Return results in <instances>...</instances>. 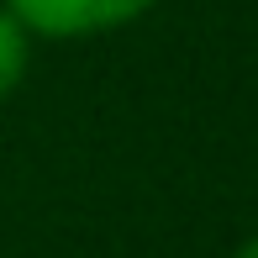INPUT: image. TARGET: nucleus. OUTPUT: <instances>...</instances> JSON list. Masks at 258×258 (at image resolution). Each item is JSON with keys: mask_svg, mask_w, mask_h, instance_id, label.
I'll use <instances>...</instances> for the list:
<instances>
[{"mask_svg": "<svg viewBox=\"0 0 258 258\" xmlns=\"http://www.w3.org/2000/svg\"><path fill=\"white\" fill-rule=\"evenodd\" d=\"M158 0H6V11L21 21L27 32L42 37H95V32H116L126 21L148 16Z\"/></svg>", "mask_w": 258, "mask_h": 258, "instance_id": "obj_1", "label": "nucleus"}, {"mask_svg": "<svg viewBox=\"0 0 258 258\" xmlns=\"http://www.w3.org/2000/svg\"><path fill=\"white\" fill-rule=\"evenodd\" d=\"M232 258H258V237H248V242H242V248L232 253Z\"/></svg>", "mask_w": 258, "mask_h": 258, "instance_id": "obj_3", "label": "nucleus"}, {"mask_svg": "<svg viewBox=\"0 0 258 258\" xmlns=\"http://www.w3.org/2000/svg\"><path fill=\"white\" fill-rule=\"evenodd\" d=\"M21 74H27V27L0 11V100L21 85Z\"/></svg>", "mask_w": 258, "mask_h": 258, "instance_id": "obj_2", "label": "nucleus"}]
</instances>
